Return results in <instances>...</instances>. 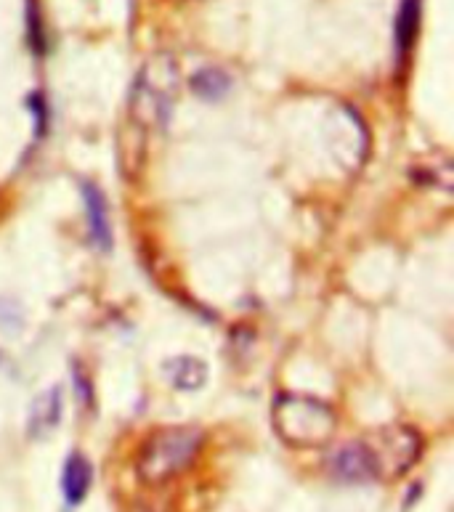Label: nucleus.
<instances>
[{"label": "nucleus", "instance_id": "f257e3e1", "mask_svg": "<svg viewBox=\"0 0 454 512\" xmlns=\"http://www.w3.org/2000/svg\"><path fill=\"white\" fill-rule=\"evenodd\" d=\"M271 422L277 436L298 449H316L330 444L338 430V414L319 398L282 393L271 406Z\"/></svg>", "mask_w": 454, "mask_h": 512}, {"label": "nucleus", "instance_id": "f03ea898", "mask_svg": "<svg viewBox=\"0 0 454 512\" xmlns=\"http://www.w3.org/2000/svg\"><path fill=\"white\" fill-rule=\"evenodd\" d=\"M178 91V69L168 54L152 56L141 67L131 91V125L136 130L162 128Z\"/></svg>", "mask_w": 454, "mask_h": 512}, {"label": "nucleus", "instance_id": "7ed1b4c3", "mask_svg": "<svg viewBox=\"0 0 454 512\" xmlns=\"http://www.w3.org/2000/svg\"><path fill=\"white\" fill-rule=\"evenodd\" d=\"M202 446V430L181 425V428H160L144 441L139 454V475L147 483H165L176 478L192 465Z\"/></svg>", "mask_w": 454, "mask_h": 512}, {"label": "nucleus", "instance_id": "20e7f679", "mask_svg": "<svg viewBox=\"0 0 454 512\" xmlns=\"http://www.w3.org/2000/svg\"><path fill=\"white\" fill-rule=\"evenodd\" d=\"M362 446L370 459L372 478H380V481L401 478L423 451L420 433L407 425H388V428L375 430L364 438Z\"/></svg>", "mask_w": 454, "mask_h": 512}, {"label": "nucleus", "instance_id": "39448f33", "mask_svg": "<svg viewBox=\"0 0 454 512\" xmlns=\"http://www.w3.org/2000/svg\"><path fill=\"white\" fill-rule=\"evenodd\" d=\"M83 205L91 242L99 247L101 253H107L112 247V218H109L107 197L96 184H83Z\"/></svg>", "mask_w": 454, "mask_h": 512}, {"label": "nucleus", "instance_id": "423d86ee", "mask_svg": "<svg viewBox=\"0 0 454 512\" xmlns=\"http://www.w3.org/2000/svg\"><path fill=\"white\" fill-rule=\"evenodd\" d=\"M62 406L64 401H62V388H59V385L43 390V393H40L30 406L27 433H30L32 438H43L46 433H51V430L59 425V420H62Z\"/></svg>", "mask_w": 454, "mask_h": 512}, {"label": "nucleus", "instance_id": "0eeeda50", "mask_svg": "<svg viewBox=\"0 0 454 512\" xmlns=\"http://www.w3.org/2000/svg\"><path fill=\"white\" fill-rule=\"evenodd\" d=\"M330 470L335 478L346 483H362L370 481V459H367V451H364L362 441H354V444H346L335 449V454L330 457Z\"/></svg>", "mask_w": 454, "mask_h": 512}, {"label": "nucleus", "instance_id": "6e6552de", "mask_svg": "<svg viewBox=\"0 0 454 512\" xmlns=\"http://www.w3.org/2000/svg\"><path fill=\"white\" fill-rule=\"evenodd\" d=\"M93 483V467L88 462L85 454L80 451H72L70 457H67V465H64L62 473V491L64 499H67V505H80L85 497H88V491H91Z\"/></svg>", "mask_w": 454, "mask_h": 512}, {"label": "nucleus", "instance_id": "1a4fd4ad", "mask_svg": "<svg viewBox=\"0 0 454 512\" xmlns=\"http://www.w3.org/2000/svg\"><path fill=\"white\" fill-rule=\"evenodd\" d=\"M168 383L178 390H200L208 383V364L197 356H176L162 367Z\"/></svg>", "mask_w": 454, "mask_h": 512}, {"label": "nucleus", "instance_id": "9d476101", "mask_svg": "<svg viewBox=\"0 0 454 512\" xmlns=\"http://www.w3.org/2000/svg\"><path fill=\"white\" fill-rule=\"evenodd\" d=\"M192 91L205 101H218L224 99L226 93L231 88V77L226 75L224 69H216V67H208V69H200L197 75H192Z\"/></svg>", "mask_w": 454, "mask_h": 512}, {"label": "nucleus", "instance_id": "9b49d317", "mask_svg": "<svg viewBox=\"0 0 454 512\" xmlns=\"http://www.w3.org/2000/svg\"><path fill=\"white\" fill-rule=\"evenodd\" d=\"M417 22H420V0H401L399 22H396V46L401 56L407 54L415 40Z\"/></svg>", "mask_w": 454, "mask_h": 512}]
</instances>
